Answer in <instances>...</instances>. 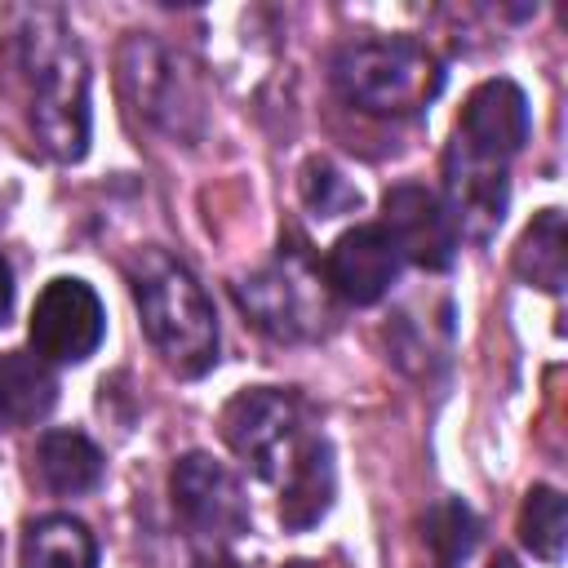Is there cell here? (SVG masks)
Returning <instances> with one entry per match:
<instances>
[{
  "mask_svg": "<svg viewBox=\"0 0 568 568\" xmlns=\"http://www.w3.org/2000/svg\"><path fill=\"white\" fill-rule=\"evenodd\" d=\"M13 62L27 89V115L53 160L89 151V58L58 9H27L13 31Z\"/></svg>",
  "mask_w": 568,
  "mask_h": 568,
  "instance_id": "cell-1",
  "label": "cell"
},
{
  "mask_svg": "<svg viewBox=\"0 0 568 568\" xmlns=\"http://www.w3.org/2000/svg\"><path fill=\"white\" fill-rule=\"evenodd\" d=\"M142 328L178 377H204L217 364V311L204 284L169 253L142 248L129 266Z\"/></svg>",
  "mask_w": 568,
  "mask_h": 568,
  "instance_id": "cell-2",
  "label": "cell"
},
{
  "mask_svg": "<svg viewBox=\"0 0 568 568\" xmlns=\"http://www.w3.org/2000/svg\"><path fill=\"white\" fill-rule=\"evenodd\" d=\"M333 84L355 111L417 115L444 93V62L413 36H368L337 49Z\"/></svg>",
  "mask_w": 568,
  "mask_h": 568,
  "instance_id": "cell-3",
  "label": "cell"
},
{
  "mask_svg": "<svg viewBox=\"0 0 568 568\" xmlns=\"http://www.w3.org/2000/svg\"><path fill=\"white\" fill-rule=\"evenodd\" d=\"M222 439L248 470L266 484H284L320 444H328L311 426V408L297 390L280 386H248L222 408Z\"/></svg>",
  "mask_w": 568,
  "mask_h": 568,
  "instance_id": "cell-4",
  "label": "cell"
},
{
  "mask_svg": "<svg viewBox=\"0 0 568 568\" xmlns=\"http://www.w3.org/2000/svg\"><path fill=\"white\" fill-rule=\"evenodd\" d=\"M235 302L244 306V315L257 328H266L280 342L315 337L320 324L328 320L324 288H320V280H315V271L306 266L302 253H280L257 275L240 280L235 284Z\"/></svg>",
  "mask_w": 568,
  "mask_h": 568,
  "instance_id": "cell-5",
  "label": "cell"
},
{
  "mask_svg": "<svg viewBox=\"0 0 568 568\" xmlns=\"http://www.w3.org/2000/svg\"><path fill=\"white\" fill-rule=\"evenodd\" d=\"M31 346L44 364H84L106 333V311L84 280L58 275L31 306Z\"/></svg>",
  "mask_w": 568,
  "mask_h": 568,
  "instance_id": "cell-6",
  "label": "cell"
},
{
  "mask_svg": "<svg viewBox=\"0 0 568 568\" xmlns=\"http://www.w3.org/2000/svg\"><path fill=\"white\" fill-rule=\"evenodd\" d=\"M532 133V115H528V98L515 80L497 75L470 89L462 115H457V133H453V151L475 160V164H493L506 169L524 142Z\"/></svg>",
  "mask_w": 568,
  "mask_h": 568,
  "instance_id": "cell-7",
  "label": "cell"
},
{
  "mask_svg": "<svg viewBox=\"0 0 568 568\" xmlns=\"http://www.w3.org/2000/svg\"><path fill=\"white\" fill-rule=\"evenodd\" d=\"M169 493H173V510L195 537L231 541L248 532V497L231 475V466H222L217 457L186 453L169 475Z\"/></svg>",
  "mask_w": 568,
  "mask_h": 568,
  "instance_id": "cell-8",
  "label": "cell"
},
{
  "mask_svg": "<svg viewBox=\"0 0 568 568\" xmlns=\"http://www.w3.org/2000/svg\"><path fill=\"white\" fill-rule=\"evenodd\" d=\"M120 84L133 102V111H142L151 124L169 129V133H191L182 115H195V89L182 75V62L146 36H129L124 53H120Z\"/></svg>",
  "mask_w": 568,
  "mask_h": 568,
  "instance_id": "cell-9",
  "label": "cell"
},
{
  "mask_svg": "<svg viewBox=\"0 0 568 568\" xmlns=\"http://www.w3.org/2000/svg\"><path fill=\"white\" fill-rule=\"evenodd\" d=\"M382 226L395 240L399 257L422 271H448L457 257V226L444 200L417 182H399L382 195Z\"/></svg>",
  "mask_w": 568,
  "mask_h": 568,
  "instance_id": "cell-10",
  "label": "cell"
},
{
  "mask_svg": "<svg viewBox=\"0 0 568 568\" xmlns=\"http://www.w3.org/2000/svg\"><path fill=\"white\" fill-rule=\"evenodd\" d=\"M399 248L386 235L382 222H359L351 231H342L333 240V248L324 253V288L337 293L351 306H373L390 293V284L399 280Z\"/></svg>",
  "mask_w": 568,
  "mask_h": 568,
  "instance_id": "cell-11",
  "label": "cell"
},
{
  "mask_svg": "<svg viewBox=\"0 0 568 568\" xmlns=\"http://www.w3.org/2000/svg\"><path fill=\"white\" fill-rule=\"evenodd\" d=\"M53 404H58V377L40 355L27 351L0 355V430L31 426L49 417Z\"/></svg>",
  "mask_w": 568,
  "mask_h": 568,
  "instance_id": "cell-12",
  "label": "cell"
},
{
  "mask_svg": "<svg viewBox=\"0 0 568 568\" xmlns=\"http://www.w3.org/2000/svg\"><path fill=\"white\" fill-rule=\"evenodd\" d=\"M36 475L58 497H80L102 484V453L80 430H44L36 444Z\"/></svg>",
  "mask_w": 568,
  "mask_h": 568,
  "instance_id": "cell-13",
  "label": "cell"
},
{
  "mask_svg": "<svg viewBox=\"0 0 568 568\" xmlns=\"http://www.w3.org/2000/svg\"><path fill=\"white\" fill-rule=\"evenodd\" d=\"M18 568H98V541L80 519L44 515L27 524Z\"/></svg>",
  "mask_w": 568,
  "mask_h": 568,
  "instance_id": "cell-14",
  "label": "cell"
},
{
  "mask_svg": "<svg viewBox=\"0 0 568 568\" xmlns=\"http://www.w3.org/2000/svg\"><path fill=\"white\" fill-rule=\"evenodd\" d=\"M337 493V466H333V448L320 444L284 484H280V524L302 532L311 524H320L333 506Z\"/></svg>",
  "mask_w": 568,
  "mask_h": 568,
  "instance_id": "cell-15",
  "label": "cell"
},
{
  "mask_svg": "<svg viewBox=\"0 0 568 568\" xmlns=\"http://www.w3.org/2000/svg\"><path fill=\"white\" fill-rule=\"evenodd\" d=\"M515 271L546 288V293H559L564 280H568V248H564V213L559 209H541L532 217V226L524 231L519 248H515Z\"/></svg>",
  "mask_w": 568,
  "mask_h": 568,
  "instance_id": "cell-16",
  "label": "cell"
},
{
  "mask_svg": "<svg viewBox=\"0 0 568 568\" xmlns=\"http://www.w3.org/2000/svg\"><path fill=\"white\" fill-rule=\"evenodd\" d=\"M519 541L546 559V564H559L564 559V541H568V506H564V493L550 488V484H532L524 493V506H519Z\"/></svg>",
  "mask_w": 568,
  "mask_h": 568,
  "instance_id": "cell-17",
  "label": "cell"
},
{
  "mask_svg": "<svg viewBox=\"0 0 568 568\" xmlns=\"http://www.w3.org/2000/svg\"><path fill=\"white\" fill-rule=\"evenodd\" d=\"M484 537V524L479 515L462 501V497H439L426 515H422V541L435 550L439 564H462L475 555Z\"/></svg>",
  "mask_w": 568,
  "mask_h": 568,
  "instance_id": "cell-18",
  "label": "cell"
},
{
  "mask_svg": "<svg viewBox=\"0 0 568 568\" xmlns=\"http://www.w3.org/2000/svg\"><path fill=\"white\" fill-rule=\"evenodd\" d=\"M297 186H302V200H306V209L315 217H342V213H355L364 204L359 186L328 160H306Z\"/></svg>",
  "mask_w": 568,
  "mask_h": 568,
  "instance_id": "cell-19",
  "label": "cell"
},
{
  "mask_svg": "<svg viewBox=\"0 0 568 568\" xmlns=\"http://www.w3.org/2000/svg\"><path fill=\"white\" fill-rule=\"evenodd\" d=\"M9 311H13V271H9V262L0 257V324L9 320Z\"/></svg>",
  "mask_w": 568,
  "mask_h": 568,
  "instance_id": "cell-20",
  "label": "cell"
},
{
  "mask_svg": "<svg viewBox=\"0 0 568 568\" xmlns=\"http://www.w3.org/2000/svg\"><path fill=\"white\" fill-rule=\"evenodd\" d=\"M195 568H240V564H235V559H226V555H204Z\"/></svg>",
  "mask_w": 568,
  "mask_h": 568,
  "instance_id": "cell-21",
  "label": "cell"
},
{
  "mask_svg": "<svg viewBox=\"0 0 568 568\" xmlns=\"http://www.w3.org/2000/svg\"><path fill=\"white\" fill-rule=\"evenodd\" d=\"M493 568H519V564H515L510 555H497V559H493Z\"/></svg>",
  "mask_w": 568,
  "mask_h": 568,
  "instance_id": "cell-22",
  "label": "cell"
},
{
  "mask_svg": "<svg viewBox=\"0 0 568 568\" xmlns=\"http://www.w3.org/2000/svg\"><path fill=\"white\" fill-rule=\"evenodd\" d=\"M439 568H453V564H439Z\"/></svg>",
  "mask_w": 568,
  "mask_h": 568,
  "instance_id": "cell-23",
  "label": "cell"
}]
</instances>
